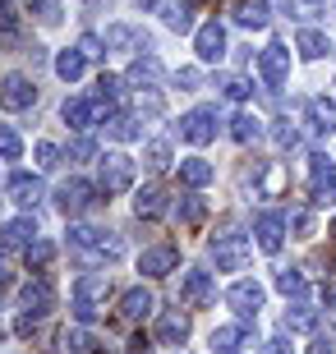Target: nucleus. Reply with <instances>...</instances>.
<instances>
[{
  "label": "nucleus",
  "instance_id": "f257e3e1",
  "mask_svg": "<svg viewBox=\"0 0 336 354\" xmlns=\"http://www.w3.org/2000/svg\"><path fill=\"white\" fill-rule=\"evenodd\" d=\"M69 249L88 253V258H106V263H116L120 253H125V239L111 235V230H97V225H69Z\"/></svg>",
  "mask_w": 336,
  "mask_h": 354
},
{
  "label": "nucleus",
  "instance_id": "f03ea898",
  "mask_svg": "<svg viewBox=\"0 0 336 354\" xmlns=\"http://www.w3.org/2000/svg\"><path fill=\"white\" fill-rule=\"evenodd\" d=\"M106 299H111V281H106V276H78L74 281V317L83 327L102 317Z\"/></svg>",
  "mask_w": 336,
  "mask_h": 354
},
{
  "label": "nucleus",
  "instance_id": "7ed1b4c3",
  "mask_svg": "<svg viewBox=\"0 0 336 354\" xmlns=\"http://www.w3.org/2000/svg\"><path fill=\"white\" fill-rule=\"evenodd\" d=\"M249 258H254V244L245 235H217L212 239V263H217V272H245Z\"/></svg>",
  "mask_w": 336,
  "mask_h": 354
},
{
  "label": "nucleus",
  "instance_id": "20e7f679",
  "mask_svg": "<svg viewBox=\"0 0 336 354\" xmlns=\"http://www.w3.org/2000/svg\"><path fill=\"white\" fill-rule=\"evenodd\" d=\"M180 138L184 143H212L217 138V106H194L189 115L180 120Z\"/></svg>",
  "mask_w": 336,
  "mask_h": 354
},
{
  "label": "nucleus",
  "instance_id": "39448f33",
  "mask_svg": "<svg viewBox=\"0 0 336 354\" xmlns=\"http://www.w3.org/2000/svg\"><path fill=\"white\" fill-rule=\"evenodd\" d=\"M258 74H263L267 88H281V83L290 79V46H281V41L263 46L258 51Z\"/></svg>",
  "mask_w": 336,
  "mask_h": 354
},
{
  "label": "nucleus",
  "instance_id": "423d86ee",
  "mask_svg": "<svg viewBox=\"0 0 336 354\" xmlns=\"http://www.w3.org/2000/svg\"><path fill=\"white\" fill-rule=\"evenodd\" d=\"M180 304H189V308H203V304H217V281H212V272H184L180 276Z\"/></svg>",
  "mask_w": 336,
  "mask_h": 354
},
{
  "label": "nucleus",
  "instance_id": "0eeeda50",
  "mask_svg": "<svg viewBox=\"0 0 336 354\" xmlns=\"http://www.w3.org/2000/svg\"><path fill=\"white\" fill-rule=\"evenodd\" d=\"M134 184V161L125 152H106L102 157V194H125Z\"/></svg>",
  "mask_w": 336,
  "mask_h": 354
},
{
  "label": "nucleus",
  "instance_id": "6e6552de",
  "mask_svg": "<svg viewBox=\"0 0 336 354\" xmlns=\"http://www.w3.org/2000/svg\"><path fill=\"white\" fill-rule=\"evenodd\" d=\"M254 239H258L263 253H281V244H285V216H281V212H258V216H254Z\"/></svg>",
  "mask_w": 336,
  "mask_h": 354
},
{
  "label": "nucleus",
  "instance_id": "1a4fd4ad",
  "mask_svg": "<svg viewBox=\"0 0 336 354\" xmlns=\"http://www.w3.org/2000/svg\"><path fill=\"white\" fill-rule=\"evenodd\" d=\"M263 299H267V290H263L258 281H235V286L226 290V304H231L240 317H258Z\"/></svg>",
  "mask_w": 336,
  "mask_h": 354
},
{
  "label": "nucleus",
  "instance_id": "9d476101",
  "mask_svg": "<svg viewBox=\"0 0 336 354\" xmlns=\"http://www.w3.org/2000/svg\"><path fill=\"white\" fill-rule=\"evenodd\" d=\"M37 102V88H33V79L28 74H5L0 79V106L5 111H24V106Z\"/></svg>",
  "mask_w": 336,
  "mask_h": 354
},
{
  "label": "nucleus",
  "instance_id": "9b49d317",
  "mask_svg": "<svg viewBox=\"0 0 336 354\" xmlns=\"http://www.w3.org/2000/svg\"><path fill=\"white\" fill-rule=\"evenodd\" d=\"M194 51H198L203 65H217L221 55H226V28H221L217 19H207V24L194 32Z\"/></svg>",
  "mask_w": 336,
  "mask_h": 354
},
{
  "label": "nucleus",
  "instance_id": "f8f14e48",
  "mask_svg": "<svg viewBox=\"0 0 336 354\" xmlns=\"http://www.w3.org/2000/svg\"><path fill=\"white\" fill-rule=\"evenodd\" d=\"M92 203H97V184H88V180H69L65 189H60V212H65V216L88 212Z\"/></svg>",
  "mask_w": 336,
  "mask_h": 354
},
{
  "label": "nucleus",
  "instance_id": "ddd939ff",
  "mask_svg": "<svg viewBox=\"0 0 336 354\" xmlns=\"http://www.w3.org/2000/svg\"><path fill=\"white\" fill-rule=\"evenodd\" d=\"M175 263H180V253L170 249V244H157V249H143L139 253V272L152 276V281H157V276H170V272H175Z\"/></svg>",
  "mask_w": 336,
  "mask_h": 354
},
{
  "label": "nucleus",
  "instance_id": "4468645a",
  "mask_svg": "<svg viewBox=\"0 0 336 354\" xmlns=\"http://www.w3.org/2000/svg\"><path fill=\"white\" fill-rule=\"evenodd\" d=\"M60 115H65V124H69V129H78V133H83V129H92V124H97L102 106H97V97H69Z\"/></svg>",
  "mask_w": 336,
  "mask_h": 354
},
{
  "label": "nucleus",
  "instance_id": "2eb2a0df",
  "mask_svg": "<svg viewBox=\"0 0 336 354\" xmlns=\"http://www.w3.org/2000/svg\"><path fill=\"white\" fill-rule=\"evenodd\" d=\"M189 341V317L180 308H166L157 317V345H184Z\"/></svg>",
  "mask_w": 336,
  "mask_h": 354
},
{
  "label": "nucleus",
  "instance_id": "dca6fc26",
  "mask_svg": "<svg viewBox=\"0 0 336 354\" xmlns=\"http://www.w3.org/2000/svg\"><path fill=\"white\" fill-rule=\"evenodd\" d=\"M19 299H24V313H33V317H42V313H51V304H55V290H51V281H28L24 286V295H19Z\"/></svg>",
  "mask_w": 336,
  "mask_h": 354
},
{
  "label": "nucleus",
  "instance_id": "f3484780",
  "mask_svg": "<svg viewBox=\"0 0 336 354\" xmlns=\"http://www.w3.org/2000/svg\"><path fill=\"white\" fill-rule=\"evenodd\" d=\"M33 239H37V221L33 216H14V221L0 225V244L5 249H28Z\"/></svg>",
  "mask_w": 336,
  "mask_h": 354
},
{
  "label": "nucleus",
  "instance_id": "a211bd4d",
  "mask_svg": "<svg viewBox=\"0 0 336 354\" xmlns=\"http://www.w3.org/2000/svg\"><path fill=\"white\" fill-rule=\"evenodd\" d=\"M231 19L240 28H254V32H258V28H267L272 10H267V0H235V5H231Z\"/></svg>",
  "mask_w": 336,
  "mask_h": 354
},
{
  "label": "nucleus",
  "instance_id": "6ab92c4d",
  "mask_svg": "<svg viewBox=\"0 0 336 354\" xmlns=\"http://www.w3.org/2000/svg\"><path fill=\"white\" fill-rule=\"evenodd\" d=\"M304 111H309V129L313 133H336V102L332 97H309V106H304Z\"/></svg>",
  "mask_w": 336,
  "mask_h": 354
},
{
  "label": "nucleus",
  "instance_id": "aec40b11",
  "mask_svg": "<svg viewBox=\"0 0 336 354\" xmlns=\"http://www.w3.org/2000/svg\"><path fill=\"white\" fill-rule=\"evenodd\" d=\"M5 194H10V203H19V207H37V203H42V180H37V175H28V171H19Z\"/></svg>",
  "mask_w": 336,
  "mask_h": 354
},
{
  "label": "nucleus",
  "instance_id": "412c9836",
  "mask_svg": "<svg viewBox=\"0 0 336 354\" xmlns=\"http://www.w3.org/2000/svg\"><path fill=\"white\" fill-rule=\"evenodd\" d=\"M152 313V295H148V290H130V295H120V317H125V322H143V317Z\"/></svg>",
  "mask_w": 336,
  "mask_h": 354
},
{
  "label": "nucleus",
  "instance_id": "4be33fe9",
  "mask_svg": "<svg viewBox=\"0 0 336 354\" xmlns=\"http://www.w3.org/2000/svg\"><path fill=\"white\" fill-rule=\"evenodd\" d=\"M180 180L189 184V189H203V184L217 180V166L203 161V157H189V161H180Z\"/></svg>",
  "mask_w": 336,
  "mask_h": 354
},
{
  "label": "nucleus",
  "instance_id": "5701e85b",
  "mask_svg": "<svg viewBox=\"0 0 336 354\" xmlns=\"http://www.w3.org/2000/svg\"><path fill=\"white\" fill-rule=\"evenodd\" d=\"M285 331H299V336L304 331H318V308L313 304H290L285 308Z\"/></svg>",
  "mask_w": 336,
  "mask_h": 354
},
{
  "label": "nucleus",
  "instance_id": "b1692460",
  "mask_svg": "<svg viewBox=\"0 0 336 354\" xmlns=\"http://www.w3.org/2000/svg\"><path fill=\"white\" fill-rule=\"evenodd\" d=\"M83 69H88V55L78 51V46H74V51H60V55H55V74H60L65 83H78V79H83Z\"/></svg>",
  "mask_w": 336,
  "mask_h": 354
},
{
  "label": "nucleus",
  "instance_id": "393cba45",
  "mask_svg": "<svg viewBox=\"0 0 336 354\" xmlns=\"http://www.w3.org/2000/svg\"><path fill=\"white\" fill-rule=\"evenodd\" d=\"M134 212H139L143 221H152V216H161V212H166V194H161L157 184H148V189H143V194L134 198Z\"/></svg>",
  "mask_w": 336,
  "mask_h": 354
},
{
  "label": "nucleus",
  "instance_id": "a878e982",
  "mask_svg": "<svg viewBox=\"0 0 336 354\" xmlns=\"http://www.w3.org/2000/svg\"><path fill=\"white\" fill-rule=\"evenodd\" d=\"M157 79H161V60L157 55H139L130 65V83H139V88H152Z\"/></svg>",
  "mask_w": 336,
  "mask_h": 354
},
{
  "label": "nucleus",
  "instance_id": "bb28decb",
  "mask_svg": "<svg viewBox=\"0 0 336 354\" xmlns=\"http://www.w3.org/2000/svg\"><path fill=\"white\" fill-rule=\"evenodd\" d=\"M295 46H299V55H304V60H318V55L332 51V41H327L318 28H304V32L295 37Z\"/></svg>",
  "mask_w": 336,
  "mask_h": 354
},
{
  "label": "nucleus",
  "instance_id": "cd10ccee",
  "mask_svg": "<svg viewBox=\"0 0 336 354\" xmlns=\"http://www.w3.org/2000/svg\"><path fill=\"white\" fill-rule=\"evenodd\" d=\"M258 133H263V120H258V115H249V111H240V115L231 120V138H235V143H254Z\"/></svg>",
  "mask_w": 336,
  "mask_h": 354
},
{
  "label": "nucleus",
  "instance_id": "c85d7f7f",
  "mask_svg": "<svg viewBox=\"0 0 336 354\" xmlns=\"http://www.w3.org/2000/svg\"><path fill=\"white\" fill-rule=\"evenodd\" d=\"M106 133H111L116 143H134V138H143V129H139V120H134V115H111Z\"/></svg>",
  "mask_w": 336,
  "mask_h": 354
},
{
  "label": "nucleus",
  "instance_id": "c756f323",
  "mask_svg": "<svg viewBox=\"0 0 336 354\" xmlns=\"http://www.w3.org/2000/svg\"><path fill=\"white\" fill-rule=\"evenodd\" d=\"M309 180H313V189H327V184H336V166L323 157V152H313V157H309Z\"/></svg>",
  "mask_w": 336,
  "mask_h": 354
},
{
  "label": "nucleus",
  "instance_id": "7c9ffc66",
  "mask_svg": "<svg viewBox=\"0 0 336 354\" xmlns=\"http://www.w3.org/2000/svg\"><path fill=\"white\" fill-rule=\"evenodd\" d=\"M240 341H245V327H217L212 331V350L217 354H235Z\"/></svg>",
  "mask_w": 336,
  "mask_h": 354
},
{
  "label": "nucleus",
  "instance_id": "2f4dec72",
  "mask_svg": "<svg viewBox=\"0 0 336 354\" xmlns=\"http://www.w3.org/2000/svg\"><path fill=\"white\" fill-rule=\"evenodd\" d=\"M143 161H148V171H166L170 166V143L166 138H152V143L143 147Z\"/></svg>",
  "mask_w": 336,
  "mask_h": 354
},
{
  "label": "nucleus",
  "instance_id": "473e14b6",
  "mask_svg": "<svg viewBox=\"0 0 336 354\" xmlns=\"http://www.w3.org/2000/svg\"><path fill=\"white\" fill-rule=\"evenodd\" d=\"M323 10H327V0H285V14H290V19H299V24L318 19Z\"/></svg>",
  "mask_w": 336,
  "mask_h": 354
},
{
  "label": "nucleus",
  "instance_id": "72a5a7b5",
  "mask_svg": "<svg viewBox=\"0 0 336 354\" xmlns=\"http://www.w3.org/2000/svg\"><path fill=\"white\" fill-rule=\"evenodd\" d=\"M19 157H24V138L10 124H0V161H19Z\"/></svg>",
  "mask_w": 336,
  "mask_h": 354
},
{
  "label": "nucleus",
  "instance_id": "f704fd0d",
  "mask_svg": "<svg viewBox=\"0 0 336 354\" xmlns=\"http://www.w3.org/2000/svg\"><path fill=\"white\" fill-rule=\"evenodd\" d=\"M175 216H180L184 225H198L207 216V203H203V198H184L180 207H175Z\"/></svg>",
  "mask_w": 336,
  "mask_h": 354
},
{
  "label": "nucleus",
  "instance_id": "c9c22d12",
  "mask_svg": "<svg viewBox=\"0 0 336 354\" xmlns=\"http://www.w3.org/2000/svg\"><path fill=\"white\" fill-rule=\"evenodd\" d=\"M276 290H281L285 299H299L309 286H304V276H299V272H276Z\"/></svg>",
  "mask_w": 336,
  "mask_h": 354
},
{
  "label": "nucleus",
  "instance_id": "e433bc0d",
  "mask_svg": "<svg viewBox=\"0 0 336 354\" xmlns=\"http://www.w3.org/2000/svg\"><path fill=\"white\" fill-rule=\"evenodd\" d=\"M120 102V79L116 74H102L97 79V106H116Z\"/></svg>",
  "mask_w": 336,
  "mask_h": 354
},
{
  "label": "nucleus",
  "instance_id": "4c0bfd02",
  "mask_svg": "<svg viewBox=\"0 0 336 354\" xmlns=\"http://www.w3.org/2000/svg\"><path fill=\"white\" fill-rule=\"evenodd\" d=\"M106 46H116V51H125V46H134V41H139V37H134V28H125V24H111V28H106Z\"/></svg>",
  "mask_w": 336,
  "mask_h": 354
},
{
  "label": "nucleus",
  "instance_id": "58836bf2",
  "mask_svg": "<svg viewBox=\"0 0 336 354\" xmlns=\"http://www.w3.org/2000/svg\"><path fill=\"white\" fill-rule=\"evenodd\" d=\"M24 253H28V267H46L55 249H51V239H33V244H28Z\"/></svg>",
  "mask_w": 336,
  "mask_h": 354
},
{
  "label": "nucleus",
  "instance_id": "ea45409f",
  "mask_svg": "<svg viewBox=\"0 0 336 354\" xmlns=\"http://www.w3.org/2000/svg\"><path fill=\"white\" fill-rule=\"evenodd\" d=\"M189 24H194L189 5H170V10H166V28H170V32H189Z\"/></svg>",
  "mask_w": 336,
  "mask_h": 354
},
{
  "label": "nucleus",
  "instance_id": "a19ab883",
  "mask_svg": "<svg viewBox=\"0 0 336 354\" xmlns=\"http://www.w3.org/2000/svg\"><path fill=\"white\" fill-rule=\"evenodd\" d=\"M221 92H226V97H231V102H245L249 92V79H240V74H231V79H221Z\"/></svg>",
  "mask_w": 336,
  "mask_h": 354
},
{
  "label": "nucleus",
  "instance_id": "79ce46f5",
  "mask_svg": "<svg viewBox=\"0 0 336 354\" xmlns=\"http://www.w3.org/2000/svg\"><path fill=\"white\" fill-rule=\"evenodd\" d=\"M65 345L74 354H97V341H92L88 331H65Z\"/></svg>",
  "mask_w": 336,
  "mask_h": 354
},
{
  "label": "nucleus",
  "instance_id": "37998d69",
  "mask_svg": "<svg viewBox=\"0 0 336 354\" xmlns=\"http://www.w3.org/2000/svg\"><path fill=\"white\" fill-rule=\"evenodd\" d=\"M33 157H37L42 171H51V166H60V147H55V143H37V147H33Z\"/></svg>",
  "mask_w": 336,
  "mask_h": 354
},
{
  "label": "nucleus",
  "instance_id": "c03bdc74",
  "mask_svg": "<svg viewBox=\"0 0 336 354\" xmlns=\"http://www.w3.org/2000/svg\"><path fill=\"white\" fill-rule=\"evenodd\" d=\"M272 138H276V147H295V143H299V129L290 124V120H276V129H272Z\"/></svg>",
  "mask_w": 336,
  "mask_h": 354
},
{
  "label": "nucleus",
  "instance_id": "a18cd8bd",
  "mask_svg": "<svg viewBox=\"0 0 336 354\" xmlns=\"http://www.w3.org/2000/svg\"><path fill=\"white\" fill-rule=\"evenodd\" d=\"M97 157V143H92V138H74V143H69V161H92Z\"/></svg>",
  "mask_w": 336,
  "mask_h": 354
},
{
  "label": "nucleus",
  "instance_id": "49530a36",
  "mask_svg": "<svg viewBox=\"0 0 336 354\" xmlns=\"http://www.w3.org/2000/svg\"><path fill=\"white\" fill-rule=\"evenodd\" d=\"M19 28V14H14V0H0V32H14Z\"/></svg>",
  "mask_w": 336,
  "mask_h": 354
},
{
  "label": "nucleus",
  "instance_id": "de8ad7c7",
  "mask_svg": "<svg viewBox=\"0 0 336 354\" xmlns=\"http://www.w3.org/2000/svg\"><path fill=\"white\" fill-rule=\"evenodd\" d=\"M290 230L295 235H313V212H290Z\"/></svg>",
  "mask_w": 336,
  "mask_h": 354
},
{
  "label": "nucleus",
  "instance_id": "09e8293b",
  "mask_svg": "<svg viewBox=\"0 0 336 354\" xmlns=\"http://www.w3.org/2000/svg\"><path fill=\"white\" fill-rule=\"evenodd\" d=\"M78 51L88 55V60H97V55H102V37H92V32H88V37L78 41Z\"/></svg>",
  "mask_w": 336,
  "mask_h": 354
},
{
  "label": "nucleus",
  "instance_id": "8fccbe9b",
  "mask_svg": "<svg viewBox=\"0 0 336 354\" xmlns=\"http://www.w3.org/2000/svg\"><path fill=\"white\" fill-rule=\"evenodd\" d=\"M263 354H290V345L285 341H263Z\"/></svg>",
  "mask_w": 336,
  "mask_h": 354
},
{
  "label": "nucleus",
  "instance_id": "3c124183",
  "mask_svg": "<svg viewBox=\"0 0 336 354\" xmlns=\"http://www.w3.org/2000/svg\"><path fill=\"white\" fill-rule=\"evenodd\" d=\"M309 354H336V345H332V341H323V336H318V341L309 345Z\"/></svg>",
  "mask_w": 336,
  "mask_h": 354
},
{
  "label": "nucleus",
  "instance_id": "603ef678",
  "mask_svg": "<svg viewBox=\"0 0 336 354\" xmlns=\"http://www.w3.org/2000/svg\"><path fill=\"white\" fill-rule=\"evenodd\" d=\"M175 83H184V88H194V83H198V69H180V74H175Z\"/></svg>",
  "mask_w": 336,
  "mask_h": 354
},
{
  "label": "nucleus",
  "instance_id": "864d4df0",
  "mask_svg": "<svg viewBox=\"0 0 336 354\" xmlns=\"http://www.w3.org/2000/svg\"><path fill=\"white\" fill-rule=\"evenodd\" d=\"M130 354H152V345H148V341L139 336V341H130Z\"/></svg>",
  "mask_w": 336,
  "mask_h": 354
},
{
  "label": "nucleus",
  "instance_id": "5fc2aeb1",
  "mask_svg": "<svg viewBox=\"0 0 336 354\" xmlns=\"http://www.w3.org/2000/svg\"><path fill=\"white\" fill-rule=\"evenodd\" d=\"M5 281H10V267H5V258H0V286H5Z\"/></svg>",
  "mask_w": 336,
  "mask_h": 354
},
{
  "label": "nucleus",
  "instance_id": "6e6d98bb",
  "mask_svg": "<svg viewBox=\"0 0 336 354\" xmlns=\"http://www.w3.org/2000/svg\"><path fill=\"white\" fill-rule=\"evenodd\" d=\"M332 235H336V216H332Z\"/></svg>",
  "mask_w": 336,
  "mask_h": 354
}]
</instances>
